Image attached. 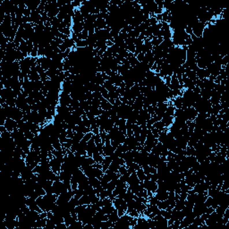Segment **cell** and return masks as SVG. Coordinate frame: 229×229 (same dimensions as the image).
I'll return each mask as SVG.
<instances>
[{
    "instance_id": "cell-4",
    "label": "cell",
    "mask_w": 229,
    "mask_h": 229,
    "mask_svg": "<svg viewBox=\"0 0 229 229\" xmlns=\"http://www.w3.org/2000/svg\"><path fill=\"white\" fill-rule=\"evenodd\" d=\"M83 23H75L74 24H72V32L75 33V34L81 33L82 31H83Z\"/></svg>"
},
{
    "instance_id": "cell-8",
    "label": "cell",
    "mask_w": 229,
    "mask_h": 229,
    "mask_svg": "<svg viewBox=\"0 0 229 229\" xmlns=\"http://www.w3.org/2000/svg\"><path fill=\"white\" fill-rule=\"evenodd\" d=\"M154 128H156V129H158V130H159L160 132H162V131H164V129L165 128H166V126H165V124H163V122L160 120V121H157L156 123H154V124L152 125Z\"/></svg>"
},
{
    "instance_id": "cell-3",
    "label": "cell",
    "mask_w": 229,
    "mask_h": 229,
    "mask_svg": "<svg viewBox=\"0 0 229 229\" xmlns=\"http://www.w3.org/2000/svg\"><path fill=\"white\" fill-rule=\"evenodd\" d=\"M111 162H112V159H111L110 156H106V157H104L103 161L101 162L103 172H106L108 169V167H109V166H110Z\"/></svg>"
},
{
    "instance_id": "cell-7",
    "label": "cell",
    "mask_w": 229,
    "mask_h": 229,
    "mask_svg": "<svg viewBox=\"0 0 229 229\" xmlns=\"http://www.w3.org/2000/svg\"><path fill=\"white\" fill-rule=\"evenodd\" d=\"M136 174H137V176H138V178L141 182H143L144 180H146V178H147V176H146V174L144 173V171L142 167L136 171Z\"/></svg>"
},
{
    "instance_id": "cell-9",
    "label": "cell",
    "mask_w": 229,
    "mask_h": 229,
    "mask_svg": "<svg viewBox=\"0 0 229 229\" xmlns=\"http://www.w3.org/2000/svg\"><path fill=\"white\" fill-rule=\"evenodd\" d=\"M160 215L168 220V219L170 218V217H171V212L168 211V210H167V209H160Z\"/></svg>"
},
{
    "instance_id": "cell-6",
    "label": "cell",
    "mask_w": 229,
    "mask_h": 229,
    "mask_svg": "<svg viewBox=\"0 0 229 229\" xmlns=\"http://www.w3.org/2000/svg\"><path fill=\"white\" fill-rule=\"evenodd\" d=\"M108 216V220L109 221H111L113 224H115L117 220H118V218H119V216H118V213H117V210L116 208L114 210V211L112 213H110Z\"/></svg>"
},
{
    "instance_id": "cell-5",
    "label": "cell",
    "mask_w": 229,
    "mask_h": 229,
    "mask_svg": "<svg viewBox=\"0 0 229 229\" xmlns=\"http://www.w3.org/2000/svg\"><path fill=\"white\" fill-rule=\"evenodd\" d=\"M88 180H89V185L90 186H92L94 189L101 185V184H100V180L96 178V177H89Z\"/></svg>"
},
{
    "instance_id": "cell-1",
    "label": "cell",
    "mask_w": 229,
    "mask_h": 229,
    "mask_svg": "<svg viewBox=\"0 0 229 229\" xmlns=\"http://www.w3.org/2000/svg\"><path fill=\"white\" fill-rule=\"evenodd\" d=\"M174 118H175V117H174L173 116H168L167 114H165L164 116L161 119V121L163 122V124H165V126H166V127H169L174 123Z\"/></svg>"
},
{
    "instance_id": "cell-10",
    "label": "cell",
    "mask_w": 229,
    "mask_h": 229,
    "mask_svg": "<svg viewBox=\"0 0 229 229\" xmlns=\"http://www.w3.org/2000/svg\"><path fill=\"white\" fill-rule=\"evenodd\" d=\"M92 136H93V133L92 132H89V133H87L84 134L83 140H85L86 142H89L91 138H92Z\"/></svg>"
},
{
    "instance_id": "cell-2",
    "label": "cell",
    "mask_w": 229,
    "mask_h": 229,
    "mask_svg": "<svg viewBox=\"0 0 229 229\" xmlns=\"http://www.w3.org/2000/svg\"><path fill=\"white\" fill-rule=\"evenodd\" d=\"M95 25V30H103L107 27V23L105 19H101V18H98L96 20L94 23Z\"/></svg>"
}]
</instances>
